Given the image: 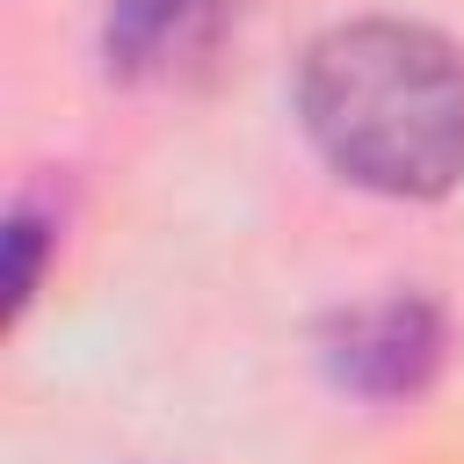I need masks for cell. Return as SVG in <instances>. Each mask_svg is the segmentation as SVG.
Listing matches in <instances>:
<instances>
[{
    "instance_id": "cell-1",
    "label": "cell",
    "mask_w": 464,
    "mask_h": 464,
    "mask_svg": "<svg viewBox=\"0 0 464 464\" xmlns=\"http://www.w3.org/2000/svg\"><path fill=\"white\" fill-rule=\"evenodd\" d=\"M297 123L370 196H450L464 181V51L420 22H341L297 65Z\"/></svg>"
},
{
    "instance_id": "cell-2",
    "label": "cell",
    "mask_w": 464,
    "mask_h": 464,
    "mask_svg": "<svg viewBox=\"0 0 464 464\" xmlns=\"http://www.w3.org/2000/svg\"><path fill=\"white\" fill-rule=\"evenodd\" d=\"M326 370L355 399H413L442 370V312L428 297H384L326 326Z\"/></svg>"
},
{
    "instance_id": "cell-3",
    "label": "cell",
    "mask_w": 464,
    "mask_h": 464,
    "mask_svg": "<svg viewBox=\"0 0 464 464\" xmlns=\"http://www.w3.org/2000/svg\"><path fill=\"white\" fill-rule=\"evenodd\" d=\"M218 0H109V29L102 51L116 72H152L167 51H181V36L210 14Z\"/></svg>"
},
{
    "instance_id": "cell-4",
    "label": "cell",
    "mask_w": 464,
    "mask_h": 464,
    "mask_svg": "<svg viewBox=\"0 0 464 464\" xmlns=\"http://www.w3.org/2000/svg\"><path fill=\"white\" fill-rule=\"evenodd\" d=\"M36 261H44V218L36 203H14L7 210V319L36 297Z\"/></svg>"
}]
</instances>
